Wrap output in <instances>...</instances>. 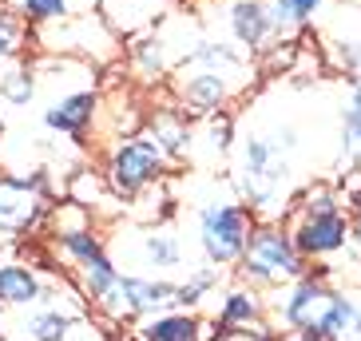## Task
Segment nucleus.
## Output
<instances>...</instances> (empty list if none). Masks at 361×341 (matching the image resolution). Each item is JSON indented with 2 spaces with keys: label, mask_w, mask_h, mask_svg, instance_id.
<instances>
[{
  "label": "nucleus",
  "mask_w": 361,
  "mask_h": 341,
  "mask_svg": "<svg viewBox=\"0 0 361 341\" xmlns=\"http://www.w3.org/2000/svg\"><path fill=\"white\" fill-rule=\"evenodd\" d=\"M231 24H234V36L246 48H266V40L278 32L274 12L266 8V4H258V0H238L231 12Z\"/></svg>",
  "instance_id": "1a4fd4ad"
},
{
  "label": "nucleus",
  "mask_w": 361,
  "mask_h": 341,
  "mask_svg": "<svg viewBox=\"0 0 361 341\" xmlns=\"http://www.w3.org/2000/svg\"><path fill=\"white\" fill-rule=\"evenodd\" d=\"M329 302H334V290H326L322 278H298L286 306H282V321L298 333H314L318 337V326L329 314Z\"/></svg>",
  "instance_id": "39448f33"
},
{
  "label": "nucleus",
  "mask_w": 361,
  "mask_h": 341,
  "mask_svg": "<svg viewBox=\"0 0 361 341\" xmlns=\"http://www.w3.org/2000/svg\"><path fill=\"white\" fill-rule=\"evenodd\" d=\"M36 187L40 179H4L0 175V230H24L36 218Z\"/></svg>",
  "instance_id": "0eeeda50"
},
{
  "label": "nucleus",
  "mask_w": 361,
  "mask_h": 341,
  "mask_svg": "<svg viewBox=\"0 0 361 341\" xmlns=\"http://www.w3.org/2000/svg\"><path fill=\"white\" fill-rule=\"evenodd\" d=\"M286 341H322V337H314V333H294V337H286Z\"/></svg>",
  "instance_id": "a878e982"
},
{
  "label": "nucleus",
  "mask_w": 361,
  "mask_h": 341,
  "mask_svg": "<svg viewBox=\"0 0 361 341\" xmlns=\"http://www.w3.org/2000/svg\"><path fill=\"white\" fill-rule=\"evenodd\" d=\"M345 238H350V223H345L341 206L334 203V194L314 191L306 199V206H302V223L294 230V246L310 258H322V254L341 250Z\"/></svg>",
  "instance_id": "f03ea898"
},
{
  "label": "nucleus",
  "mask_w": 361,
  "mask_h": 341,
  "mask_svg": "<svg viewBox=\"0 0 361 341\" xmlns=\"http://www.w3.org/2000/svg\"><path fill=\"white\" fill-rule=\"evenodd\" d=\"M147 258L155 266H175V262H179V246H175L171 235H151L147 238Z\"/></svg>",
  "instance_id": "aec40b11"
},
{
  "label": "nucleus",
  "mask_w": 361,
  "mask_h": 341,
  "mask_svg": "<svg viewBox=\"0 0 361 341\" xmlns=\"http://www.w3.org/2000/svg\"><path fill=\"white\" fill-rule=\"evenodd\" d=\"M92 107L96 99L92 96H72L64 104H56L48 111V128H60V131H84V123L92 119Z\"/></svg>",
  "instance_id": "f8f14e48"
},
{
  "label": "nucleus",
  "mask_w": 361,
  "mask_h": 341,
  "mask_svg": "<svg viewBox=\"0 0 361 341\" xmlns=\"http://www.w3.org/2000/svg\"><path fill=\"white\" fill-rule=\"evenodd\" d=\"M322 341H361V298L357 294H334L329 314L318 326Z\"/></svg>",
  "instance_id": "6e6552de"
},
{
  "label": "nucleus",
  "mask_w": 361,
  "mask_h": 341,
  "mask_svg": "<svg viewBox=\"0 0 361 341\" xmlns=\"http://www.w3.org/2000/svg\"><path fill=\"white\" fill-rule=\"evenodd\" d=\"M12 52V24L8 20H0V60Z\"/></svg>",
  "instance_id": "b1692460"
},
{
  "label": "nucleus",
  "mask_w": 361,
  "mask_h": 341,
  "mask_svg": "<svg viewBox=\"0 0 361 341\" xmlns=\"http://www.w3.org/2000/svg\"><path fill=\"white\" fill-rule=\"evenodd\" d=\"M350 235H353V238H357V242H361V199H357V203H353V218H350Z\"/></svg>",
  "instance_id": "393cba45"
},
{
  "label": "nucleus",
  "mask_w": 361,
  "mask_h": 341,
  "mask_svg": "<svg viewBox=\"0 0 361 341\" xmlns=\"http://www.w3.org/2000/svg\"><path fill=\"white\" fill-rule=\"evenodd\" d=\"M143 341H199V326L187 314H171V318L151 321L143 330Z\"/></svg>",
  "instance_id": "4468645a"
},
{
  "label": "nucleus",
  "mask_w": 361,
  "mask_h": 341,
  "mask_svg": "<svg viewBox=\"0 0 361 341\" xmlns=\"http://www.w3.org/2000/svg\"><path fill=\"white\" fill-rule=\"evenodd\" d=\"M64 250H72L84 266H87V262H96V258H104V254H99V242L92 235H84V230H68V235H64Z\"/></svg>",
  "instance_id": "6ab92c4d"
},
{
  "label": "nucleus",
  "mask_w": 361,
  "mask_h": 341,
  "mask_svg": "<svg viewBox=\"0 0 361 341\" xmlns=\"http://www.w3.org/2000/svg\"><path fill=\"white\" fill-rule=\"evenodd\" d=\"M119 294H123V306L128 309H155L163 302H175L179 290L167 286V282H139V278H123L119 282Z\"/></svg>",
  "instance_id": "9d476101"
},
{
  "label": "nucleus",
  "mask_w": 361,
  "mask_h": 341,
  "mask_svg": "<svg viewBox=\"0 0 361 341\" xmlns=\"http://www.w3.org/2000/svg\"><path fill=\"white\" fill-rule=\"evenodd\" d=\"M40 290H36V278L24 266H4L0 270V302H12V306H24L32 302Z\"/></svg>",
  "instance_id": "ddd939ff"
},
{
  "label": "nucleus",
  "mask_w": 361,
  "mask_h": 341,
  "mask_svg": "<svg viewBox=\"0 0 361 341\" xmlns=\"http://www.w3.org/2000/svg\"><path fill=\"white\" fill-rule=\"evenodd\" d=\"M64 330H68V318H60V314H36L24 326L28 341H64Z\"/></svg>",
  "instance_id": "f3484780"
},
{
  "label": "nucleus",
  "mask_w": 361,
  "mask_h": 341,
  "mask_svg": "<svg viewBox=\"0 0 361 341\" xmlns=\"http://www.w3.org/2000/svg\"><path fill=\"white\" fill-rule=\"evenodd\" d=\"M322 8V0H274V24H278V32H286V28H294V24L310 20L314 12Z\"/></svg>",
  "instance_id": "2eb2a0df"
},
{
  "label": "nucleus",
  "mask_w": 361,
  "mask_h": 341,
  "mask_svg": "<svg viewBox=\"0 0 361 341\" xmlns=\"http://www.w3.org/2000/svg\"><path fill=\"white\" fill-rule=\"evenodd\" d=\"M0 92H4V99H12V104H28V96H32V75L12 72L8 80L0 84Z\"/></svg>",
  "instance_id": "412c9836"
},
{
  "label": "nucleus",
  "mask_w": 361,
  "mask_h": 341,
  "mask_svg": "<svg viewBox=\"0 0 361 341\" xmlns=\"http://www.w3.org/2000/svg\"><path fill=\"white\" fill-rule=\"evenodd\" d=\"M341 163H361V84L353 87L345 116H341Z\"/></svg>",
  "instance_id": "9b49d317"
},
{
  "label": "nucleus",
  "mask_w": 361,
  "mask_h": 341,
  "mask_svg": "<svg viewBox=\"0 0 361 341\" xmlns=\"http://www.w3.org/2000/svg\"><path fill=\"white\" fill-rule=\"evenodd\" d=\"M294 147V135H278V139H262L250 135L243 151V191L255 206H270L282 191V182L290 175L286 151Z\"/></svg>",
  "instance_id": "f257e3e1"
},
{
  "label": "nucleus",
  "mask_w": 361,
  "mask_h": 341,
  "mask_svg": "<svg viewBox=\"0 0 361 341\" xmlns=\"http://www.w3.org/2000/svg\"><path fill=\"white\" fill-rule=\"evenodd\" d=\"M155 170H159V143L155 139H135V143L116 151V159H111V182H116V191L135 194Z\"/></svg>",
  "instance_id": "423d86ee"
},
{
  "label": "nucleus",
  "mask_w": 361,
  "mask_h": 341,
  "mask_svg": "<svg viewBox=\"0 0 361 341\" xmlns=\"http://www.w3.org/2000/svg\"><path fill=\"white\" fill-rule=\"evenodd\" d=\"M223 92H226V84H223V75H219V72L195 75L191 84H187V96H191L199 107H214L219 99H223Z\"/></svg>",
  "instance_id": "dca6fc26"
},
{
  "label": "nucleus",
  "mask_w": 361,
  "mask_h": 341,
  "mask_svg": "<svg viewBox=\"0 0 361 341\" xmlns=\"http://www.w3.org/2000/svg\"><path fill=\"white\" fill-rule=\"evenodd\" d=\"M24 8L32 12L36 20H48V16H64L68 4L64 0H24Z\"/></svg>",
  "instance_id": "4be33fe9"
},
{
  "label": "nucleus",
  "mask_w": 361,
  "mask_h": 341,
  "mask_svg": "<svg viewBox=\"0 0 361 341\" xmlns=\"http://www.w3.org/2000/svg\"><path fill=\"white\" fill-rule=\"evenodd\" d=\"M258 314V302L250 294H231L223 309V326H238V321H250Z\"/></svg>",
  "instance_id": "a211bd4d"
},
{
  "label": "nucleus",
  "mask_w": 361,
  "mask_h": 341,
  "mask_svg": "<svg viewBox=\"0 0 361 341\" xmlns=\"http://www.w3.org/2000/svg\"><path fill=\"white\" fill-rule=\"evenodd\" d=\"M243 258L246 274L258 282H298L302 278V250L294 246V235H282L274 226L255 230Z\"/></svg>",
  "instance_id": "7ed1b4c3"
},
{
  "label": "nucleus",
  "mask_w": 361,
  "mask_h": 341,
  "mask_svg": "<svg viewBox=\"0 0 361 341\" xmlns=\"http://www.w3.org/2000/svg\"><path fill=\"white\" fill-rule=\"evenodd\" d=\"M211 286V274H199L191 282V286H179V294H175V302H183V306H191V302H199V294Z\"/></svg>",
  "instance_id": "5701e85b"
},
{
  "label": "nucleus",
  "mask_w": 361,
  "mask_h": 341,
  "mask_svg": "<svg viewBox=\"0 0 361 341\" xmlns=\"http://www.w3.org/2000/svg\"><path fill=\"white\" fill-rule=\"evenodd\" d=\"M246 214L238 206H211L202 214V246H207V258L226 266L238 254H246Z\"/></svg>",
  "instance_id": "20e7f679"
}]
</instances>
